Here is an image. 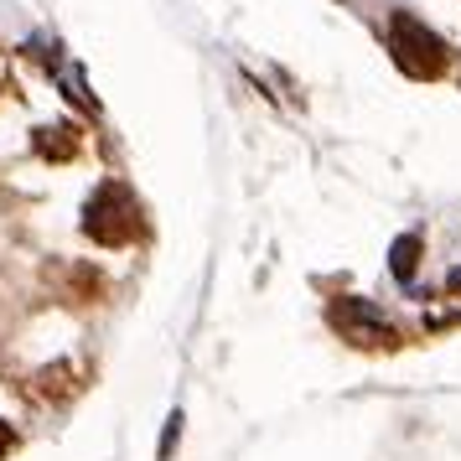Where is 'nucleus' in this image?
I'll return each mask as SVG.
<instances>
[{"instance_id": "1", "label": "nucleus", "mask_w": 461, "mask_h": 461, "mask_svg": "<svg viewBox=\"0 0 461 461\" xmlns=\"http://www.w3.org/2000/svg\"><path fill=\"white\" fill-rule=\"evenodd\" d=\"M394 63L410 78H440L451 58H446V42H440L436 32H425L410 16H394Z\"/></svg>"}, {"instance_id": "2", "label": "nucleus", "mask_w": 461, "mask_h": 461, "mask_svg": "<svg viewBox=\"0 0 461 461\" xmlns=\"http://www.w3.org/2000/svg\"><path fill=\"white\" fill-rule=\"evenodd\" d=\"M84 229L94 233L99 244H130V239L140 233V212H135V203H130L120 187H104L94 203H88Z\"/></svg>"}, {"instance_id": "3", "label": "nucleus", "mask_w": 461, "mask_h": 461, "mask_svg": "<svg viewBox=\"0 0 461 461\" xmlns=\"http://www.w3.org/2000/svg\"><path fill=\"white\" fill-rule=\"evenodd\" d=\"M415 265H420V239H399V244H394V275H399V280H410Z\"/></svg>"}, {"instance_id": "4", "label": "nucleus", "mask_w": 461, "mask_h": 461, "mask_svg": "<svg viewBox=\"0 0 461 461\" xmlns=\"http://www.w3.org/2000/svg\"><path fill=\"white\" fill-rule=\"evenodd\" d=\"M11 451V430H5V420H0V456Z\"/></svg>"}, {"instance_id": "5", "label": "nucleus", "mask_w": 461, "mask_h": 461, "mask_svg": "<svg viewBox=\"0 0 461 461\" xmlns=\"http://www.w3.org/2000/svg\"><path fill=\"white\" fill-rule=\"evenodd\" d=\"M451 291H456V295H461V270H456V275H451Z\"/></svg>"}]
</instances>
